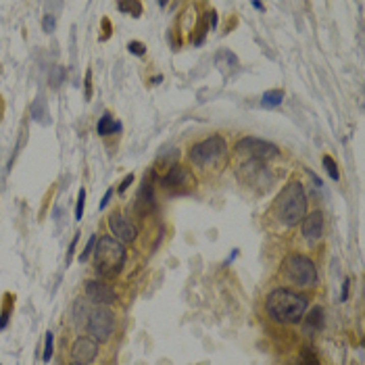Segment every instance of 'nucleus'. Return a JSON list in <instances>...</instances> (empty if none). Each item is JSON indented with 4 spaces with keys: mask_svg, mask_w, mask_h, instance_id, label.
<instances>
[{
    "mask_svg": "<svg viewBox=\"0 0 365 365\" xmlns=\"http://www.w3.org/2000/svg\"><path fill=\"white\" fill-rule=\"evenodd\" d=\"M307 296L290 288H276L273 292H269L265 301L267 315L278 324H299L307 313Z\"/></svg>",
    "mask_w": 365,
    "mask_h": 365,
    "instance_id": "f257e3e1",
    "label": "nucleus"
},
{
    "mask_svg": "<svg viewBox=\"0 0 365 365\" xmlns=\"http://www.w3.org/2000/svg\"><path fill=\"white\" fill-rule=\"evenodd\" d=\"M273 213H276L278 219L288 227L301 223V219H305L307 196H305V188H303L301 181L294 179L288 186H284V190L276 198V204H273Z\"/></svg>",
    "mask_w": 365,
    "mask_h": 365,
    "instance_id": "f03ea898",
    "label": "nucleus"
},
{
    "mask_svg": "<svg viewBox=\"0 0 365 365\" xmlns=\"http://www.w3.org/2000/svg\"><path fill=\"white\" fill-rule=\"evenodd\" d=\"M125 248L119 240L102 236L94 244V269L102 278H115L125 265Z\"/></svg>",
    "mask_w": 365,
    "mask_h": 365,
    "instance_id": "7ed1b4c3",
    "label": "nucleus"
},
{
    "mask_svg": "<svg viewBox=\"0 0 365 365\" xmlns=\"http://www.w3.org/2000/svg\"><path fill=\"white\" fill-rule=\"evenodd\" d=\"M225 157H227V144L221 136H211V138L194 144L190 150V161L198 167H213L217 163H223Z\"/></svg>",
    "mask_w": 365,
    "mask_h": 365,
    "instance_id": "20e7f679",
    "label": "nucleus"
},
{
    "mask_svg": "<svg viewBox=\"0 0 365 365\" xmlns=\"http://www.w3.org/2000/svg\"><path fill=\"white\" fill-rule=\"evenodd\" d=\"M284 271L292 284L296 286H315L317 284V269L313 265V261L305 255H288L284 259Z\"/></svg>",
    "mask_w": 365,
    "mask_h": 365,
    "instance_id": "39448f33",
    "label": "nucleus"
},
{
    "mask_svg": "<svg viewBox=\"0 0 365 365\" xmlns=\"http://www.w3.org/2000/svg\"><path fill=\"white\" fill-rule=\"evenodd\" d=\"M88 330L94 336L96 342H107L115 332V313L109 307L98 305L88 315Z\"/></svg>",
    "mask_w": 365,
    "mask_h": 365,
    "instance_id": "423d86ee",
    "label": "nucleus"
},
{
    "mask_svg": "<svg viewBox=\"0 0 365 365\" xmlns=\"http://www.w3.org/2000/svg\"><path fill=\"white\" fill-rule=\"evenodd\" d=\"M236 152L250 159V161H267V159H273L280 154V148L271 142L259 140V138H242L236 142Z\"/></svg>",
    "mask_w": 365,
    "mask_h": 365,
    "instance_id": "0eeeda50",
    "label": "nucleus"
},
{
    "mask_svg": "<svg viewBox=\"0 0 365 365\" xmlns=\"http://www.w3.org/2000/svg\"><path fill=\"white\" fill-rule=\"evenodd\" d=\"M161 184L165 190L173 192V194H188L192 192V188L196 186V179L194 175L190 173L188 167L184 165H173L161 179Z\"/></svg>",
    "mask_w": 365,
    "mask_h": 365,
    "instance_id": "6e6552de",
    "label": "nucleus"
},
{
    "mask_svg": "<svg viewBox=\"0 0 365 365\" xmlns=\"http://www.w3.org/2000/svg\"><path fill=\"white\" fill-rule=\"evenodd\" d=\"M86 296L92 303L102 305V307L113 305L117 301V292L113 290V286H109L107 282H100V280H90L86 284Z\"/></svg>",
    "mask_w": 365,
    "mask_h": 365,
    "instance_id": "1a4fd4ad",
    "label": "nucleus"
},
{
    "mask_svg": "<svg viewBox=\"0 0 365 365\" xmlns=\"http://www.w3.org/2000/svg\"><path fill=\"white\" fill-rule=\"evenodd\" d=\"M109 227L111 232L115 234V240H119L121 244H127V242H134L138 232H136V225L121 213H113L109 217Z\"/></svg>",
    "mask_w": 365,
    "mask_h": 365,
    "instance_id": "9d476101",
    "label": "nucleus"
},
{
    "mask_svg": "<svg viewBox=\"0 0 365 365\" xmlns=\"http://www.w3.org/2000/svg\"><path fill=\"white\" fill-rule=\"evenodd\" d=\"M98 355V342L92 340V338H77L73 342V349H71V357H73V363H80V365H90Z\"/></svg>",
    "mask_w": 365,
    "mask_h": 365,
    "instance_id": "9b49d317",
    "label": "nucleus"
},
{
    "mask_svg": "<svg viewBox=\"0 0 365 365\" xmlns=\"http://www.w3.org/2000/svg\"><path fill=\"white\" fill-rule=\"evenodd\" d=\"M324 234V213L322 211H313L309 215H305L303 219V236L307 240H319Z\"/></svg>",
    "mask_w": 365,
    "mask_h": 365,
    "instance_id": "f8f14e48",
    "label": "nucleus"
},
{
    "mask_svg": "<svg viewBox=\"0 0 365 365\" xmlns=\"http://www.w3.org/2000/svg\"><path fill=\"white\" fill-rule=\"evenodd\" d=\"M32 119L42 123V125H48L50 123V113H48V105L44 96H38L32 105Z\"/></svg>",
    "mask_w": 365,
    "mask_h": 365,
    "instance_id": "ddd939ff",
    "label": "nucleus"
},
{
    "mask_svg": "<svg viewBox=\"0 0 365 365\" xmlns=\"http://www.w3.org/2000/svg\"><path fill=\"white\" fill-rule=\"evenodd\" d=\"M96 132H98L100 136H111V134H117V132H121V123L113 119V115H111V113H105V115L100 117V121H98V125H96Z\"/></svg>",
    "mask_w": 365,
    "mask_h": 365,
    "instance_id": "4468645a",
    "label": "nucleus"
},
{
    "mask_svg": "<svg viewBox=\"0 0 365 365\" xmlns=\"http://www.w3.org/2000/svg\"><path fill=\"white\" fill-rule=\"evenodd\" d=\"M154 196H152V188L148 186V184H144L142 188H140V192H138V200H136V209H138L140 213H148L150 211V207L154 204V200H152Z\"/></svg>",
    "mask_w": 365,
    "mask_h": 365,
    "instance_id": "2eb2a0df",
    "label": "nucleus"
},
{
    "mask_svg": "<svg viewBox=\"0 0 365 365\" xmlns=\"http://www.w3.org/2000/svg\"><path fill=\"white\" fill-rule=\"evenodd\" d=\"M305 328L311 332H317L324 328V309L322 307H313L309 315H305Z\"/></svg>",
    "mask_w": 365,
    "mask_h": 365,
    "instance_id": "dca6fc26",
    "label": "nucleus"
},
{
    "mask_svg": "<svg viewBox=\"0 0 365 365\" xmlns=\"http://www.w3.org/2000/svg\"><path fill=\"white\" fill-rule=\"evenodd\" d=\"M282 100H284V92H282V90H267V92L263 94V98H261V107L273 109V107L282 105Z\"/></svg>",
    "mask_w": 365,
    "mask_h": 365,
    "instance_id": "f3484780",
    "label": "nucleus"
},
{
    "mask_svg": "<svg viewBox=\"0 0 365 365\" xmlns=\"http://www.w3.org/2000/svg\"><path fill=\"white\" fill-rule=\"evenodd\" d=\"M48 80H50V86H53V88H61V84L67 80V69H65L63 65H55L53 69H50Z\"/></svg>",
    "mask_w": 365,
    "mask_h": 365,
    "instance_id": "a211bd4d",
    "label": "nucleus"
},
{
    "mask_svg": "<svg viewBox=\"0 0 365 365\" xmlns=\"http://www.w3.org/2000/svg\"><path fill=\"white\" fill-rule=\"evenodd\" d=\"M322 161H324V167H326L328 175H330V177L336 181V179L340 177V173H338V167H336V161H334V159H332L330 154H324V159H322Z\"/></svg>",
    "mask_w": 365,
    "mask_h": 365,
    "instance_id": "6ab92c4d",
    "label": "nucleus"
},
{
    "mask_svg": "<svg viewBox=\"0 0 365 365\" xmlns=\"http://www.w3.org/2000/svg\"><path fill=\"white\" fill-rule=\"evenodd\" d=\"M301 365H319V359H317V355H315V351L311 347L303 349V353H301Z\"/></svg>",
    "mask_w": 365,
    "mask_h": 365,
    "instance_id": "aec40b11",
    "label": "nucleus"
},
{
    "mask_svg": "<svg viewBox=\"0 0 365 365\" xmlns=\"http://www.w3.org/2000/svg\"><path fill=\"white\" fill-rule=\"evenodd\" d=\"M11 309H13V296L7 294V305L3 309V315H0V330H5L9 324V317H11Z\"/></svg>",
    "mask_w": 365,
    "mask_h": 365,
    "instance_id": "412c9836",
    "label": "nucleus"
},
{
    "mask_svg": "<svg viewBox=\"0 0 365 365\" xmlns=\"http://www.w3.org/2000/svg\"><path fill=\"white\" fill-rule=\"evenodd\" d=\"M53 357V332H46V338H44V353H42V361L48 363Z\"/></svg>",
    "mask_w": 365,
    "mask_h": 365,
    "instance_id": "4be33fe9",
    "label": "nucleus"
},
{
    "mask_svg": "<svg viewBox=\"0 0 365 365\" xmlns=\"http://www.w3.org/2000/svg\"><path fill=\"white\" fill-rule=\"evenodd\" d=\"M117 9L123 11V13H136L134 17H138V15L142 13V5H140V3H119Z\"/></svg>",
    "mask_w": 365,
    "mask_h": 365,
    "instance_id": "5701e85b",
    "label": "nucleus"
},
{
    "mask_svg": "<svg viewBox=\"0 0 365 365\" xmlns=\"http://www.w3.org/2000/svg\"><path fill=\"white\" fill-rule=\"evenodd\" d=\"M84 207H86V190L80 188V192H77V207H75V219H77V221H80L82 215H84Z\"/></svg>",
    "mask_w": 365,
    "mask_h": 365,
    "instance_id": "b1692460",
    "label": "nucleus"
},
{
    "mask_svg": "<svg viewBox=\"0 0 365 365\" xmlns=\"http://www.w3.org/2000/svg\"><path fill=\"white\" fill-rule=\"evenodd\" d=\"M42 28H44V32L46 34H53L55 32V28H57V19H55V15H44V19H42Z\"/></svg>",
    "mask_w": 365,
    "mask_h": 365,
    "instance_id": "393cba45",
    "label": "nucleus"
},
{
    "mask_svg": "<svg viewBox=\"0 0 365 365\" xmlns=\"http://www.w3.org/2000/svg\"><path fill=\"white\" fill-rule=\"evenodd\" d=\"M96 240H98L96 236H90V238H88V244H86V248H84L82 253H80V261H82V263H84V261L90 257V253H92V250H94V244H96Z\"/></svg>",
    "mask_w": 365,
    "mask_h": 365,
    "instance_id": "a878e982",
    "label": "nucleus"
},
{
    "mask_svg": "<svg viewBox=\"0 0 365 365\" xmlns=\"http://www.w3.org/2000/svg\"><path fill=\"white\" fill-rule=\"evenodd\" d=\"M127 48H129L132 55H138V57H142V55L146 53V46H144L142 42H129V46H127Z\"/></svg>",
    "mask_w": 365,
    "mask_h": 365,
    "instance_id": "bb28decb",
    "label": "nucleus"
},
{
    "mask_svg": "<svg viewBox=\"0 0 365 365\" xmlns=\"http://www.w3.org/2000/svg\"><path fill=\"white\" fill-rule=\"evenodd\" d=\"M86 100H90V96H92V71H86Z\"/></svg>",
    "mask_w": 365,
    "mask_h": 365,
    "instance_id": "cd10ccee",
    "label": "nucleus"
},
{
    "mask_svg": "<svg viewBox=\"0 0 365 365\" xmlns=\"http://www.w3.org/2000/svg\"><path fill=\"white\" fill-rule=\"evenodd\" d=\"M132 181H134V173H127V175L123 177V181H121V186H119V194H123V192L132 186Z\"/></svg>",
    "mask_w": 365,
    "mask_h": 365,
    "instance_id": "c85d7f7f",
    "label": "nucleus"
},
{
    "mask_svg": "<svg viewBox=\"0 0 365 365\" xmlns=\"http://www.w3.org/2000/svg\"><path fill=\"white\" fill-rule=\"evenodd\" d=\"M77 240H80V234H75V236H73V240H71V246H69V250H67V265H69V261H71V255H73V250H75V244H77Z\"/></svg>",
    "mask_w": 365,
    "mask_h": 365,
    "instance_id": "c756f323",
    "label": "nucleus"
},
{
    "mask_svg": "<svg viewBox=\"0 0 365 365\" xmlns=\"http://www.w3.org/2000/svg\"><path fill=\"white\" fill-rule=\"evenodd\" d=\"M349 286H351V280L347 278L345 282H342V294H340V301H347V299H349Z\"/></svg>",
    "mask_w": 365,
    "mask_h": 365,
    "instance_id": "7c9ffc66",
    "label": "nucleus"
},
{
    "mask_svg": "<svg viewBox=\"0 0 365 365\" xmlns=\"http://www.w3.org/2000/svg\"><path fill=\"white\" fill-rule=\"evenodd\" d=\"M111 196H113V190H107L105 198L100 200V209H105V207H107V204H109V200H111Z\"/></svg>",
    "mask_w": 365,
    "mask_h": 365,
    "instance_id": "2f4dec72",
    "label": "nucleus"
},
{
    "mask_svg": "<svg viewBox=\"0 0 365 365\" xmlns=\"http://www.w3.org/2000/svg\"><path fill=\"white\" fill-rule=\"evenodd\" d=\"M307 173H309V175H311V177H313V181H315V184H317V186H322V179H319V177H317V175H315V173H313V171H311V169H309V171H307Z\"/></svg>",
    "mask_w": 365,
    "mask_h": 365,
    "instance_id": "473e14b6",
    "label": "nucleus"
},
{
    "mask_svg": "<svg viewBox=\"0 0 365 365\" xmlns=\"http://www.w3.org/2000/svg\"><path fill=\"white\" fill-rule=\"evenodd\" d=\"M253 7H255L257 11H263V5H261V3H257V0H255V3H253Z\"/></svg>",
    "mask_w": 365,
    "mask_h": 365,
    "instance_id": "72a5a7b5",
    "label": "nucleus"
},
{
    "mask_svg": "<svg viewBox=\"0 0 365 365\" xmlns=\"http://www.w3.org/2000/svg\"><path fill=\"white\" fill-rule=\"evenodd\" d=\"M71 365H80V363H71Z\"/></svg>",
    "mask_w": 365,
    "mask_h": 365,
    "instance_id": "f704fd0d",
    "label": "nucleus"
}]
</instances>
